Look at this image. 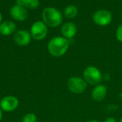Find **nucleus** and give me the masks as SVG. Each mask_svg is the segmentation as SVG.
<instances>
[{
    "label": "nucleus",
    "instance_id": "nucleus-1",
    "mask_svg": "<svg viewBox=\"0 0 122 122\" xmlns=\"http://www.w3.org/2000/svg\"><path fill=\"white\" fill-rule=\"evenodd\" d=\"M69 40L64 37H55L51 39L48 43L47 49L50 55L54 57L64 55L69 49Z\"/></svg>",
    "mask_w": 122,
    "mask_h": 122
},
{
    "label": "nucleus",
    "instance_id": "nucleus-2",
    "mask_svg": "<svg viewBox=\"0 0 122 122\" xmlns=\"http://www.w3.org/2000/svg\"><path fill=\"white\" fill-rule=\"evenodd\" d=\"M42 19L45 24L50 27H56L63 21L62 14L56 8L46 7L42 12Z\"/></svg>",
    "mask_w": 122,
    "mask_h": 122
},
{
    "label": "nucleus",
    "instance_id": "nucleus-3",
    "mask_svg": "<svg viewBox=\"0 0 122 122\" xmlns=\"http://www.w3.org/2000/svg\"><path fill=\"white\" fill-rule=\"evenodd\" d=\"M84 78L86 83L97 86L102 81V74L97 68L89 66L84 71Z\"/></svg>",
    "mask_w": 122,
    "mask_h": 122
},
{
    "label": "nucleus",
    "instance_id": "nucleus-4",
    "mask_svg": "<svg viewBox=\"0 0 122 122\" xmlns=\"http://www.w3.org/2000/svg\"><path fill=\"white\" fill-rule=\"evenodd\" d=\"M47 33L48 28L44 22H35L31 27L30 34L31 35V37L34 38L35 40L40 41L44 40L46 37Z\"/></svg>",
    "mask_w": 122,
    "mask_h": 122
},
{
    "label": "nucleus",
    "instance_id": "nucleus-5",
    "mask_svg": "<svg viewBox=\"0 0 122 122\" xmlns=\"http://www.w3.org/2000/svg\"><path fill=\"white\" fill-rule=\"evenodd\" d=\"M86 82L81 78L74 76L67 81V88L73 93L80 94L86 90Z\"/></svg>",
    "mask_w": 122,
    "mask_h": 122
},
{
    "label": "nucleus",
    "instance_id": "nucleus-6",
    "mask_svg": "<svg viewBox=\"0 0 122 122\" xmlns=\"http://www.w3.org/2000/svg\"><path fill=\"white\" fill-rule=\"evenodd\" d=\"M93 21L99 26H107L109 24L112 20V13L106 9H100L97 11L92 17Z\"/></svg>",
    "mask_w": 122,
    "mask_h": 122
},
{
    "label": "nucleus",
    "instance_id": "nucleus-7",
    "mask_svg": "<svg viewBox=\"0 0 122 122\" xmlns=\"http://www.w3.org/2000/svg\"><path fill=\"white\" fill-rule=\"evenodd\" d=\"M19 104L18 99L14 96H7L2 98L0 101V108L2 111L12 112L15 111Z\"/></svg>",
    "mask_w": 122,
    "mask_h": 122
},
{
    "label": "nucleus",
    "instance_id": "nucleus-8",
    "mask_svg": "<svg viewBox=\"0 0 122 122\" xmlns=\"http://www.w3.org/2000/svg\"><path fill=\"white\" fill-rule=\"evenodd\" d=\"M31 40V35L29 32L24 29L18 30L14 33V41L19 46H26L28 45Z\"/></svg>",
    "mask_w": 122,
    "mask_h": 122
},
{
    "label": "nucleus",
    "instance_id": "nucleus-9",
    "mask_svg": "<svg viewBox=\"0 0 122 122\" xmlns=\"http://www.w3.org/2000/svg\"><path fill=\"white\" fill-rule=\"evenodd\" d=\"M10 15L14 20L18 22H23L28 17V11L26 8L16 4L11 8Z\"/></svg>",
    "mask_w": 122,
    "mask_h": 122
},
{
    "label": "nucleus",
    "instance_id": "nucleus-10",
    "mask_svg": "<svg viewBox=\"0 0 122 122\" xmlns=\"http://www.w3.org/2000/svg\"><path fill=\"white\" fill-rule=\"evenodd\" d=\"M76 32H77V29L76 24L70 22L64 24L61 29V35H63L64 37L68 40L72 39L76 34Z\"/></svg>",
    "mask_w": 122,
    "mask_h": 122
},
{
    "label": "nucleus",
    "instance_id": "nucleus-11",
    "mask_svg": "<svg viewBox=\"0 0 122 122\" xmlns=\"http://www.w3.org/2000/svg\"><path fill=\"white\" fill-rule=\"evenodd\" d=\"M107 94V87L102 84H99L93 88L92 92V98L95 101H102L105 99Z\"/></svg>",
    "mask_w": 122,
    "mask_h": 122
},
{
    "label": "nucleus",
    "instance_id": "nucleus-12",
    "mask_svg": "<svg viewBox=\"0 0 122 122\" xmlns=\"http://www.w3.org/2000/svg\"><path fill=\"white\" fill-rule=\"evenodd\" d=\"M16 26L14 22L4 21L0 24V33L4 36H9L16 32Z\"/></svg>",
    "mask_w": 122,
    "mask_h": 122
},
{
    "label": "nucleus",
    "instance_id": "nucleus-13",
    "mask_svg": "<svg viewBox=\"0 0 122 122\" xmlns=\"http://www.w3.org/2000/svg\"><path fill=\"white\" fill-rule=\"evenodd\" d=\"M16 3L17 5L31 9H36L39 6V0H16Z\"/></svg>",
    "mask_w": 122,
    "mask_h": 122
},
{
    "label": "nucleus",
    "instance_id": "nucleus-14",
    "mask_svg": "<svg viewBox=\"0 0 122 122\" xmlns=\"http://www.w3.org/2000/svg\"><path fill=\"white\" fill-rule=\"evenodd\" d=\"M78 14V8L74 5H69L64 10V15L67 19H73Z\"/></svg>",
    "mask_w": 122,
    "mask_h": 122
},
{
    "label": "nucleus",
    "instance_id": "nucleus-15",
    "mask_svg": "<svg viewBox=\"0 0 122 122\" xmlns=\"http://www.w3.org/2000/svg\"><path fill=\"white\" fill-rule=\"evenodd\" d=\"M21 122H37V117L33 113H29L24 116Z\"/></svg>",
    "mask_w": 122,
    "mask_h": 122
},
{
    "label": "nucleus",
    "instance_id": "nucleus-16",
    "mask_svg": "<svg viewBox=\"0 0 122 122\" xmlns=\"http://www.w3.org/2000/svg\"><path fill=\"white\" fill-rule=\"evenodd\" d=\"M116 36H117V40L119 42H122V24L118 27L117 32H116Z\"/></svg>",
    "mask_w": 122,
    "mask_h": 122
},
{
    "label": "nucleus",
    "instance_id": "nucleus-17",
    "mask_svg": "<svg viewBox=\"0 0 122 122\" xmlns=\"http://www.w3.org/2000/svg\"><path fill=\"white\" fill-rule=\"evenodd\" d=\"M104 122H117V120L113 117H108L105 119Z\"/></svg>",
    "mask_w": 122,
    "mask_h": 122
},
{
    "label": "nucleus",
    "instance_id": "nucleus-18",
    "mask_svg": "<svg viewBox=\"0 0 122 122\" xmlns=\"http://www.w3.org/2000/svg\"><path fill=\"white\" fill-rule=\"evenodd\" d=\"M2 116H3V113H2V110H1V108H0V122H1V119H2Z\"/></svg>",
    "mask_w": 122,
    "mask_h": 122
},
{
    "label": "nucleus",
    "instance_id": "nucleus-19",
    "mask_svg": "<svg viewBox=\"0 0 122 122\" xmlns=\"http://www.w3.org/2000/svg\"><path fill=\"white\" fill-rule=\"evenodd\" d=\"M1 21H2V15H1V13L0 12V24L1 23Z\"/></svg>",
    "mask_w": 122,
    "mask_h": 122
},
{
    "label": "nucleus",
    "instance_id": "nucleus-20",
    "mask_svg": "<svg viewBox=\"0 0 122 122\" xmlns=\"http://www.w3.org/2000/svg\"><path fill=\"white\" fill-rule=\"evenodd\" d=\"M99 122V121H97V120H90V121H88V122Z\"/></svg>",
    "mask_w": 122,
    "mask_h": 122
},
{
    "label": "nucleus",
    "instance_id": "nucleus-21",
    "mask_svg": "<svg viewBox=\"0 0 122 122\" xmlns=\"http://www.w3.org/2000/svg\"><path fill=\"white\" fill-rule=\"evenodd\" d=\"M120 122H122V117L120 119Z\"/></svg>",
    "mask_w": 122,
    "mask_h": 122
},
{
    "label": "nucleus",
    "instance_id": "nucleus-22",
    "mask_svg": "<svg viewBox=\"0 0 122 122\" xmlns=\"http://www.w3.org/2000/svg\"></svg>",
    "mask_w": 122,
    "mask_h": 122
}]
</instances>
